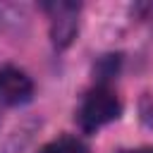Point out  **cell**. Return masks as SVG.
<instances>
[{
    "mask_svg": "<svg viewBox=\"0 0 153 153\" xmlns=\"http://www.w3.org/2000/svg\"><path fill=\"white\" fill-rule=\"evenodd\" d=\"M122 112V103L120 96L115 93L112 86L108 84H96L93 88H88L76 108V122L81 127V131L93 134L100 127L115 122Z\"/></svg>",
    "mask_w": 153,
    "mask_h": 153,
    "instance_id": "1",
    "label": "cell"
},
{
    "mask_svg": "<svg viewBox=\"0 0 153 153\" xmlns=\"http://www.w3.org/2000/svg\"><path fill=\"white\" fill-rule=\"evenodd\" d=\"M33 79L14 65L0 67V100L7 105H24L33 98Z\"/></svg>",
    "mask_w": 153,
    "mask_h": 153,
    "instance_id": "3",
    "label": "cell"
},
{
    "mask_svg": "<svg viewBox=\"0 0 153 153\" xmlns=\"http://www.w3.org/2000/svg\"><path fill=\"white\" fill-rule=\"evenodd\" d=\"M117 153H153V146H139V148H124Z\"/></svg>",
    "mask_w": 153,
    "mask_h": 153,
    "instance_id": "5",
    "label": "cell"
},
{
    "mask_svg": "<svg viewBox=\"0 0 153 153\" xmlns=\"http://www.w3.org/2000/svg\"><path fill=\"white\" fill-rule=\"evenodd\" d=\"M43 10L50 17V41L57 50L67 48L79 31V2H45Z\"/></svg>",
    "mask_w": 153,
    "mask_h": 153,
    "instance_id": "2",
    "label": "cell"
},
{
    "mask_svg": "<svg viewBox=\"0 0 153 153\" xmlns=\"http://www.w3.org/2000/svg\"><path fill=\"white\" fill-rule=\"evenodd\" d=\"M38 153H88V146L84 143V139H79L74 134H62V136L48 141L45 146H41Z\"/></svg>",
    "mask_w": 153,
    "mask_h": 153,
    "instance_id": "4",
    "label": "cell"
}]
</instances>
